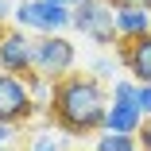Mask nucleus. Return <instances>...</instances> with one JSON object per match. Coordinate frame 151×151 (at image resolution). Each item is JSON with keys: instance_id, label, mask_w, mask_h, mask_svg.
Instances as JSON below:
<instances>
[{"instance_id": "obj_9", "label": "nucleus", "mask_w": 151, "mask_h": 151, "mask_svg": "<svg viewBox=\"0 0 151 151\" xmlns=\"http://www.w3.org/2000/svg\"><path fill=\"white\" fill-rule=\"evenodd\" d=\"M139 124H143V116H139V109H136V105H109V112H105V128H101V132L136 136V132H139Z\"/></svg>"}, {"instance_id": "obj_12", "label": "nucleus", "mask_w": 151, "mask_h": 151, "mask_svg": "<svg viewBox=\"0 0 151 151\" xmlns=\"http://www.w3.org/2000/svg\"><path fill=\"white\" fill-rule=\"evenodd\" d=\"M27 81V93H31V101H35V109L47 116V105H50V89H54V81H47V78H39V74H27L23 78Z\"/></svg>"}, {"instance_id": "obj_13", "label": "nucleus", "mask_w": 151, "mask_h": 151, "mask_svg": "<svg viewBox=\"0 0 151 151\" xmlns=\"http://www.w3.org/2000/svg\"><path fill=\"white\" fill-rule=\"evenodd\" d=\"M116 74H120V62H116V58H109V54L93 58V74H89V78H97V81H116Z\"/></svg>"}, {"instance_id": "obj_11", "label": "nucleus", "mask_w": 151, "mask_h": 151, "mask_svg": "<svg viewBox=\"0 0 151 151\" xmlns=\"http://www.w3.org/2000/svg\"><path fill=\"white\" fill-rule=\"evenodd\" d=\"M93 151H139V143H136V136L97 132V136H93Z\"/></svg>"}, {"instance_id": "obj_4", "label": "nucleus", "mask_w": 151, "mask_h": 151, "mask_svg": "<svg viewBox=\"0 0 151 151\" xmlns=\"http://www.w3.org/2000/svg\"><path fill=\"white\" fill-rule=\"evenodd\" d=\"M70 27L78 35L85 39H93L97 47H116V23H112V8H109V0H81V4H74V19Z\"/></svg>"}, {"instance_id": "obj_15", "label": "nucleus", "mask_w": 151, "mask_h": 151, "mask_svg": "<svg viewBox=\"0 0 151 151\" xmlns=\"http://www.w3.org/2000/svg\"><path fill=\"white\" fill-rule=\"evenodd\" d=\"M136 143H139V151H151V116L139 124V132H136Z\"/></svg>"}, {"instance_id": "obj_5", "label": "nucleus", "mask_w": 151, "mask_h": 151, "mask_svg": "<svg viewBox=\"0 0 151 151\" xmlns=\"http://www.w3.org/2000/svg\"><path fill=\"white\" fill-rule=\"evenodd\" d=\"M39 116L31 93H27V81L12 78V74H0V124L8 128H23Z\"/></svg>"}, {"instance_id": "obj_21", "label": "nucleus", "mask_w": 151, "mask_h": 151, "mask_svg": "<svg viewBox=\"0 0 151 151\" xmlns=\"http://www.w3.org/2000/svg\"><path fill=\"white\" fill-rule=\"evenodd\" d=\"M66 4H70V8H74V4H81V0H66Z\"/></svg>"}, {"instance_id": "obj_6", "label": "nucleus", "mask_w": 151, "mask_h": 151, "mask_svg": "<svg viewBox=\"0 0 151 151\" xmlns=\"http://www.w3.org/2000/svg\"><path fill=\"white\" fill-rule=\"evenodd\" d=\"M0 74H12V78L31 74V35L19 27H8L0 39Z\"/></svg>"}, {"instance_id": "obj_16", "label": "nucleus", "mask_w": 151, "mask_h": 151, "mask_svg": "<svg viewBox=\"0 0 151 151\" xmlns=\"http://www.w3.org/2000/svg\"><path fill=\"white\" fill-rule=\"evenodd\" d=\"M109 8H139V12H151V0H109Z\"/></svg>"}, {"instance_id": "obj_19", "label": "nucleus", "mask_w": 151, "mask_h": 151, "mask_svg": "<svg viewBox=\"0 0 151 151\" xmlns=\"http://www.w3.org/2000/svg\"><path fill=\"white\" fill-rule=\"evenodd\" d=\"M0 151H19V147H12V143H0Z\"/></svg>"}, {"instance_id": "obj_20", "label": "nucleus", "mask_w": 151, "mask_h": 151, "mask_svg": "<svg viewBox=\"0 0 151 151\" xmlns=\"http://www.w3.org/2000/svg\"><path fill=\"white\" fill-rule=\"evenodd\" d=\"M4 31H8V23H0V39H4Z\"/></svg>"}, {"instance_id": "obj_3", "label": "nucleus", "mask_w": 151, "mask_h": 151, "mask_svg": "<svg viewBox=\"0 0 151 151\" xmlns=\"http://www.w3.org/2000/svg\"><path fill=\"white\" fill-rule=\"evenodd\" d=\"M78 66V47L74 39L66 35H31V74L47 78V81H58L74 74Z\"/></svg>"}, {"instance_id": "obj_2", "label": "nucleus", "mask_w": 151, "mask_h": 151, "mask_svg": "<svg viewBox=\"0 0 151 151\" xmlns=\"http://www.w3.org/2000/svg\"><path fill=\"white\" fill-rule=\"evenodd\" d=\"M70 19H74L70 4H50V0H16L12 4V27L27 35H66Z\"/></svg>"}, {"instance_id": "obj_22", "label": "nucleus", "mask_w": 151, "mask_h": 151, "mask_svg": "<svg viewBox=\"0 0 151 151\" xmlns=\"http://www.w3.org/2000/svg\"><path fill=\"white\" fill-rule=\"evenodd\" d=\"M50 4H66V0H50Z\"/></svg>"}, {"instance_id": "obj_14", "label": "nucleus", "mask_w": 151, "mask_h": 151, "mask_svg": "<svg viewBox=\"0 0 151 151\" xmlns=\"http://www.w3.org/2000/svg\"><path fill=\"white\" fill-rule=\"evenodd\" d=\"M136 109H139V116H143V120L151 116V81L136 85Z\"/></svg>"}, {"instance_id": "obj_7", "label": "nucleus", "mask_w": 151, "mask_h": 151, "mask_svg": "<svg viewBox=\"0 0 151 151\" xmlns=\"http://www.w3.org/2000/svg\"><path fill=\"white\" fill-rule=\"evenodd\" d=\"M116 62L124 66V74L136 85L151 81V31L147 35H136V39H120L116 43Z\"/></svg>"}, {"instance_id": "obj_8", "label": "nucleus", "mask_w": 151, "mask_h": 151, "mask_svg": "<svg viewBox=\"0 0 151 151\" xmlns=\"http://www.w3.org/2000/svg\"><path fill=\"white\" fill-rule=\"evenodd\" d=\"M112 23H116V39H136L151 31V12L139 8H112Z\"/></svg>"}, {"instance_id": "obj_10", "label": "nucleus", "mask_w": 151, "mask_h": 151, "mask_svg": "<svg viewBox=\"0 0 151 151\" xmlns=\"http://www.w3.org/2000/svg\"><path fill=\"white\" fill-rule=\"evenodd\" d=\"M66 139L70 136H62L54 124H47V128H35L27 136V151H66Z\"/></svg>"}, {"instance_id": "obj_17", "label": "nucleus", "mask_w": 151, "mask_h": 151, "mask_svg": "<svg viewBox=\"0 0 151 151\" xmlns=\"http://www.w3.org/2000/svg\"><path fill=\"white\" fill-rule=\"evenodd\" d=\"M19 136V128H8V124H0V143H12Z\"/></svg>"}, {"instance_id": "obj_1", "label": "nucleus", "mask_w": 151, "mask_h": 151, "mask_svg": "<svg viewBox=\"0 0 151 151\" xmlns=\"http://www.w3.org/2000/svg\"><path fill=\"white\" fill-rule=\"evenodd\" d=\"M105 112H109V89L105 81L89 78V74H66L58 78L50 89V105L47 120L70 139H89L105 128Z\"/></svg>"}, {"instance_id": "obj_18", "label": "nucleus", "mask_w": 151, "mask_h": 151, "mask_svg": "<svg viewBox=\"0 0 151 151\" xmlns=\"http://www.w3.org/2000/svg\"><path fill=\"white\" fill-rule=\"evenodd\" d=\"M12 4H16V0H0V23L12 19Z\"/></svg>"}]
</instances>
